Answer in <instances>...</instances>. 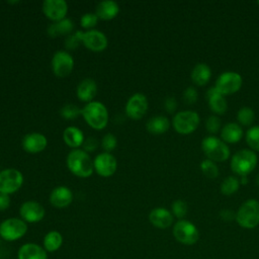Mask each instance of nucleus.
<instances>
[{
  "label": "nucleus",
  "instance_id": "22",
  "mask_svg": "<svg viewBox=\"0 0 259 259\" xmlns=\"http://www.w3.org/2000/svg\"><path fill=\"white\" fill-rule=\"evenodd\" d=\"M75 24L72 19L64 18L57 22H52L48 28L47 33L51 37H58V36H68L74 32Z\"/></svg>",
  "mask_w": 259,
  "mask_h": 259
},
{
  "label": "nucleus",
  "instance_id": "25",
  "mask_svg": "<svg viewBox=\"0 0 259 259\" xmlns=\"http://www.w3.org/2000/svg\"><path fill=\"white\" fill-rule=\"evenodd\" d=\"M63 140L69 148L74 150L80 149V147H82L85 141V137L83 132L78 126L69 125L63 132Z\"/></svg>",
  "mask_w": 259,
  "mask_h": 259
},
{
  "label": "nucleus",
  "instance_id": "38",
  "mask_svg": "<svg viewBox=\"0 0 259 259\" xmlns=\"http://www.w3.org/2000/svg\"><path fill=\"white\" fill-rule=\"evenodd\" d=\"M116 146H117V139L113 134L107 133L103 136L101 140V147L104 150V152L110 153L116 148Z\"/></svg>",
  "mask_w": 259,
  "mask_h": 259
},
{
  "label": "nucleus",
  "instance_id": "32",
  "mask_svg": "<svg viewBox=\"0 0 259 259\" xmlns=\"http://www.w3.org/2000/svg\"><path fill=\"white\" fill-rule=\"evenodd\" d=\"M84 31L82 30H75L73 33L70 35L66 36L65 38V48L68 51H74L77 48H79L80 45H82V38H83Z\"/></svg>",
  "mask_w": 259,
  "mask_h": 259
},
{
  "label": "nucleus",
  "instance_id": "1",
  "mask_svg": "<svg viewBox=\"0 0 259 259\" xmlns=\"http://www.w3.org/2000/svg\"><path fill=\"white\" fill-rule=\"evenodd\" d=\"M68 170L79 178H88L94 172L93 160L83 149H74L69 152L66 158Z\"/></svg>",
  "mask_w": 259,
  "mask_h": 259
},
{
  "label": "nucleus",
  "instance_id": "45",
  "mask_svg": "<svg viewBox=\"0 0 259 259\" xmlns=\"http://www.w3.org/2000/svg\"><path fill=\"white\" fill-rule=\"evenodd\" d=\"M248 180H247V177L246 176H242V179H241V183L244 185V184H247Z\"/></svg>",
  "mask_w": 259,
  "mask_h": 259
},
{
  "label": "nucleus",
  "instance_id": "10",
  "mask_svg": "<svg viewBox=\"0 0 259 259\" xmlns=\"http://www.w3.org/2000/svg\"><path fill=\"white\" fill-rule=\"evenodd\" d=\"M243 84V79L240 74L233 71L224 72L215 81L214 88L222 95H231L240 90Z\"/></svg>",
  "mask_w": 259,
  "mask_h": 259
},
{
  "label": "nucleus",
  "instance_id": "47",
  "mask_svg": "<svg viewBox=\"0 0 259 259\" xmlns=\"http://www.w3.org/2000/svg\"><path fill=\"white\" fill-rule=\"evenodd\" d=\"M8 3H9V4H15V3H19V1H12V2L9 1Z\"/></svg>",
  "mask_w": 259,
  "mask_h": 259
},
{
  "label": "nucleus",
  "instance_id": "41",
  "mask_svg": "<svg viewBox=\"0 0 259 259\" xmlns=\"http://www.w3.org/2000/svg\"><path fill=\"white\" fill-rule=\"evenodd\" d=\"M98 146H99V142L96 138L88 137V138H85V141L82 145V149L89 154L94 152L98 148Z\"/></svg>",
  "mask_w": 259,
  "mask_h": 259
},
{
  "label": "nucleus",
  "instance_id": "7",
  "mask_svg": "<svg viewBox=\"0 0 259 259\" xmlns=\"http://www.w3.org/2000/svg\"><path fill=\"white\" fill-rule=\"evenodd\" d=\"M23 174L16 168H5L0 171V193L13 194L23 185Z\"/></svg>",
  "mask_w": 259,
  "mask_h": 259
},
{
  "label": "nucleus",
  "instance_id": "2",
  "mask_svg": "<svg viewBox=\"0 0 259 259\" xmlns=\"http://www.w3.org/2000/svg\"><path fill=\"white\" fill-rule=\"evenodd\" d=\"M81 116L84 118L86 123L95 131H101L108 124V110L106 106L98 100L86 103L81 108Z\"/></svg>",
  "mask_w": 259,
  "mask_h": 259
},
{
  "label": "nucleus",
  "instance_id": "8",
  "mask_svg": "<svg viewBox=\"0 0 259 259\" xmlns=\"http://www.w3.org/2000/svg\"><path fill=\"white\" fill-rule=\"evenodd\" d=\"M199 124V116L196 111L182 110L176 113L172 119L173 128L181 135L193 133Z\"/></svg>",
  "mask_w": 259,
  "mask_h": 259
},
{
  "label": "nucleus",
  "instance_id": "15",
  "mask_svg": "<svg viewBox=\"0 0 259 259\" xmlns=\"http://www.w3.org/2000/svg\"><path fill=\"white\" fill-rule=\"evenodd\" d=\"M68 10V3L65 0H45L41 4L44 15L52 22H57L66 18Z\"/></svg>",
  "mask_w": 259,
  "mask_h": 259
},
{
  "label": "nucleus",
  "instance_id": "19",
  "mask_svg": "<svg viewBox=\"0 0 259 259\" xmlns=\"http://www.w3.org/2000/svg\"><path fill=\"white\" fill-rule=\"evenodd\" d=\"M97 94V84L92 78H85L79 82L76 88V95L82 102L89 103L94 100Z\"/></svg>",
  "mask_w": 259,
  "mask_h": 259
},
{
  "label": "nucleus",
  "instance_id": "23",
  "mask_svg": "<svg viewBox=\"0 0 259 259\" xmlns=\"http://www.w3.org/2000/svg\"><path fill=\"white\" fill-rule=\"evenodd\" d=\"M207 104L210 110L217 114H224L228 108V103L224 95H222L214 86L206 91Z\"/></svg>",
  "mask_w": 259,
  "mask_h": 259
},
{
  "label": "nucleus",
  "instance_id": "43",
  "mask_svg": "<svg viewBox=\"0 0 259 259\" xmlns=\"http://www.w3.org/2000/svg\"><path fill=\"white\" fill-rule=\"evenodd\" d=\"M11 204V198L10 195L0 193V211H5L9 208Z\"/></svg>",
  "mask_w": 259,
  "mask_h": 259
},
{
  "label": "nucleus",
  "instance_id": "24",
  "mask_svg": "<svg viewBox=\"0 0 259 259\" xmlns=\"http://www.w3.org/2000/svg\"><path fill=\"white\" fill-rule=\"evenodd\" d=\"M119 13V5L112 0H104L99 2L95 8V14L101 20H112Z\"/></svg>",
  "mask_w": 259,
  "mask_h": 259
},
{
  "label": "nucleus",
  "instance_id": "28",
  "mask_svg": "<svg viewBox=\"0 0 259 259\" xmlns=\"http://www.w3.org/2000/svg\"><path fill=\"white\" fill-rule=\"evenodd\" d=\"M170 127V121L168 117L164 115H156L148 119L146 128L153 135H162L166 133Z\"/></svg>",
  "mask_w": 259,
  "mask_h": 259
},
{
  "label": "nucleus",
  "instance_id": "30",
  "mask_svg": "<svg viewBox=\"0 0 259 259\" xmlns=\"http://www.w3.org/2000/svg\"><path fill=\"white\" fill-rule=\"evenodd\" d=\"M239 187H240V181L234 176H229L225 178L224 181L222 182L221 191L224 195L230 196L235 192H237Z\"/></svg>",
  "mask_w": 259,
  "mask_h": 259
},
{
  "label": "nucleus",
  "instance_id": "48",
  "mask_svg": "<svg viewBox=\"0 0 259 259\" xmlns=\"http://www.w3.org/2000/svg\"><path fill=\"white\" fill-rule=\"evenodd\" d=\"M0 244H1V238H0Z\"/></svg>",
  "mask_w": 259,
  "mask_h": 259
},
{
  "label": "nucleus",
  "instance_id": "16",
  "mask_svg": "<svg viewBox=\"0 0 259 259\" xmlns=\"http://www.w3.org/2000/svg\"><path fill=\"white\" fill-rule=\"evenodd\" d=\"M82 45L89 51L94 53L103 52L108 46L107 36L98 29H91L84 31Z\"/></svg>",
  "mask_w": 259,
  "mask_h": 259
},
{
  "label": "nucleus",
  "instance_id": "40",
  "mask_svg": "<svg viewBox=\"0 0 259 259\" xmlns=\"http://www.w3.org/2000/svg\"><path fill=\"white\" fill-rule=\"evenodd\" d=\"M198 93L194 87H188L183 92V100L186 104H193L197 101Z\"/></svg>",
  "mask_w": 259,
  "mask_h": 259
},
{
  "label": "nucleus",
  "instance_id": "11",
  "mask_svg": "<svg viewBox=\"0 0 259 259\" xmlns=\"http://www.w3.org/2000/svg\"><path fill=\"white\" fill-rule=\"evenodd\" d=\"M174 238L183 245H193L198 241L199 233L197 228L186 220H179L173 227Z\"/></svg>",
  "mask_w": 259,
  "mask_h": 259
},
{
  "label": "nucleus",
  "instance_id": "12",
  "mask_svg": "<svg viewBox=\"0 0 259 259\" xmlns=\"http://www.w3.org/2000/svg\"><path fill=\"white\" fill-rule=\"evenodd\" d=\"M149 101L144 93L137 92L133 94L126 101L124 112L126 116L133 120H139L147 113Z\"/></svg>",
  "mask_w": 259,
  "mask_h": 259
},
{
  "label": "nucleus",
  "instance_id": "36",
  "mask_svg": "<svg viewBox=\"0 0 259 259\" xmlns=\"http://www.w3.org/2000/svg\"><path fill=\"white\" fill-rule=\"evenodd\" d=\"M99 21L98 16L95 14V12H86L82 14L80 18V25L82 28L86 30H91L94 29V27L97 25Z\"/></svg>",
  "mask_w": 259,
  "mask_h": 259
},
{
  "label": "nucleus",
  "instance_id": "29",
  "mask_svg": "<svg viewBox=\"0 0 259 259\" xmlns=\"http://www.w3.org/2000/svg\"><path fill=\"white\" fill-rule=\"evenodd\" d=\"M190 76L194 84L198 86H203L209 81L211 76V71L206 64L198 63L193 67Z\"/></svg>",
  "mask_w": 259,
  "mask_h": 259
},
{
  "label": "nucleus",
  "instance_id": "34",
  "mask_svg": "<svg viewBox=\"0 0 259 259\" xmlns=\"http://www.w3.org/2000/svg\"><path fill=\"white\" fill-rule=\"evenodd\" d=\"M246 142L253 151H259V125H254L247 131Z\"/></svg>",
  "mask_w": 259,
  "mask_h": 259
},
{
  "label": "nucleus",
  "instance_id": "18",
  "mask_svg": "<svg viewBox=\"0 0 259 259\" xmlns=\"http://www.w3.org/2000/svg\"><path fill=\"white\" fill-rule=\"evenodd\" d=\"M50 203L56 208H65L68 207L73 201V192L72 190L65 186L59 185L56 186L50 193L49 196Z\"/></svg>",
  "mask_w": 259,
  "mask_h": 259
},
{
  "label": "nucleus",
  "instance_id": "39",
  "mask_svg": "<svg viewBox=\"0 0 259 259\" xmlns=\"http://www.w3.org/2000/svg\"><path fill=\"white\" fill-rule=\"evenodd\" d=\"M205 127L208 133L217 134L221 130V119L217 115H210L205 121Z\"/></svg>",
  "mask_w": 259,
  "mask_h": 259
},
{
  "label": "nucleus",
  "instance_id": "46",
  "mask_svg": "<svg viewBox=\"0 0 259 259\" xmlns=\"http://www.w3.org/2000/svg\"><path fill=\"white\" fill-rule=\"evenodd\" d=\"M256 183L259 185V174L256 176Z\"/></svg>",
  "mask_w": 259,
  "mask_h": 259
},
{
  "label": "nucleus",
  "instance_id": "14",
  "mask_svg": "<svg viewBox=\"0 0 259 259\" xmlns=\"http://www.w3.org/2000/svg\"><path fill=\"white\" fill-rule=\"evenodd\" d=\"M20 219L26 224H35L44 220L46 209L44 205L36 200H26L19 207Z\"/></svg>",
  "mask_w": 259,
  "mask_h": 259
},
{
  "label": "nucleus",
  "instance_id": "21",
  "mask_svg": "<svg viewBox=\"0 0 259 259\" xmlns=\"http://www.w3.org/2000/svg\"><path fill=\"white\" fill-rule=\"evenodd\" d=\"M16 257L17 259H48V252L42 246L28 242L19 247Z\"/></svg>",
  "mask_w": 259,
  "mask_h": 259
},
{
  "label": "nucleus",
  "instance_id": "3",
  "mask_svg": "<svg viewBox=\"0 0 259 259\" xmlns=\"http://www.w3.org/2000/svg\"><path fill=\"white\" fill-rule=\"evenodd\" d=\"M238 225L244 229H254L259 225V201L254 198L247 199L236 212Z\"/></svg>",
  "mask_w": 259,
  "mask_h": 259
},
{
  "label": "nucleus",
  "instance_id": "13",
  "mask_svg": "<svg viewBox=\"0 0 259 259\" xmlns=\"http://www.w3.org/2000/svg\"><path fill=\"white\" fill-rule=\"evenodd\" d=\"M94 171L101 177H110L117 170L116 158L107 152L97 154L93 159Z\"/></svg>",
  "mask_w": 259,
  "mask_h": 259
},
{
  "label": "nucleus",
  "instance_id": "33",
  "mask_svg": "<svg viewBox=\"0 0 259 259\" xmlns=\"http://www.w3.org/2000/svg\"><path fill=\"white\" fill-rule=\"evenodd\" d=\"M237 119L240 122V124L249 126L253 123L255 119V113L253 109H251L250 107H242L239 109L237 113Z\"/></svg>",
  "mask_w": 259,
  "mask_h": 259
},
{
  "label": "nucleus",
  "instance_id": "44",
  "mask_svg": "<svg viewBox=\"0 0 259 259\" xmlns=\"http://www.w3.org/2000/svg\"><path fill=\"white\" fill-rule=\"evenodd\" d=\"M220 215L225 221H232L233 219H236V214L231 209H223Z\"/></svg>",
  "mask_w": 259,
  "mask_h": 259
},
{
  "label": "nucleus",
  "instance_id": "17",
  "mask_svg": "<svg viewBox=\"0 0 259 259\" xmlns=\"http://www.w3.org/2000/svg\"><path fill=\"white\" fill-rule=\"evenodd\" d=\"M21 146L28 154H38L46 150L48 146V139L40 133H28L22 138Z\"/></svg>",
  "mask_w": 259,
  "mask_h": 259
},
{
  "label": "nucleus",
  "instance_id": "49",
  "mask_svg": "<svg viewBox=\"0 0 259 259\" xmlns=\"http://www.w3.org/2000/svg\"><path fill=\"white\" fill-rule=\"evenodd\" d=\"M258 4H259V1H258Z\"/></svg>",
  "mask_w": 259,
  "mask_h": 259
},
{
  "label": "nucleus",
  "instance_id": "35",
  "mask_svg": "<svg viewBox=\"0 0 259 259\" xmlns=\"http://www.w3.org/2000/svg\"><path fill=\"white\" fill-rule=\"evenodd\" d=\"M200 169L201 172L209 179H214L219 175V168L217 164L209 159H205L200 163Z\"/></svg>",
  "mask_w": 259,
  "mask_h": 259
},
{
  "label": "nucleus",
  "instance_id": "6",
  "mask_svg": "<svg viewBox=\"0 0 259 259\" xmlns=\"http://www.w3.org/2000/svg\"><path fill=\"white\" fill-rule=\"evenodd\" d=\"M257 165V155L252 150L243 149L238 151L231 160L233 172L242 176H247Z\"/></svg>",
  "mask_w": 259,
  "mask_h": 259
},
{
  "label": "nucleus",
  "instance_id": "31",
  "mask_svg": "<svg viewBox=\"0 0 259 259\" xmlns=\"http://www.w3.org/2000/svg\"><path fill=\"white\" fill-rule=\"evenodd\" d=\"M60 115L67 120H74L81 115V108L74 103H67L60 109Z\"/></svg>",
  "mask_w": 259,
  "mask_h": 259
},
{
  "label": "nucleus",
  "instance_id": "27",
  "mask_svg": "<svg viewBox=\"0 0 259 259\" xmlns=\"http://www.w3.org/2000/svg\"><path fill=\"white\" fill-rule=\"evenodd\" d=\"M243 137V130L240 124L236 122L227 123L221 130V138L225 143L235 144L238 143Z\"/></svg>",
  "mask_w": 259,
  "mask_h": 259
},
{
  "label": "nucleus",
  "instance_id": "20",
  "mask_svg": "<svg viewBox=\"0 0 259 259\" xmlns=\"http://www.w3.org/2000/svg\"><path fill=\"white\" fill-rule=\"evenodd\" d=\"M149 222L158 229H167L173 223V214L165 207H155L149 213Z\"/></svg>",
  "mask_w": 259,
  "mask_h": 259
},
{
  "label": "nucleus",
  "instance_id": "5",
  "mask_svg": "<svg viewBox=\"0 0 259 259\" xmlns=\"http://www.w3.org/2000/svg\"><path fill=\"white\" fill-rule=\"evenodd\" d=\"M27 224L20 218H8L0 223V238L6 242H15L27 233Z\"/></svg>",
  "mask_w": 259,
  "mask_h": 259
},
{
  "label": "nucleus",
  "instance_id": "26",
  "mask_svg": "<svg viewBox=\"0 0 259 259\" xmlns=\"http://www.w3.org/2000/svg\"><path fill=\"white\" fill-rule=\"evenodd\" d=\"M64 242L63 235L56 230L49 231L42 239V247L48 253H54L61 249Z\"/></svg>",
  "mask_w": 259,
  "mask_h": 259
},
{
  "label": "nucleus",
  "instance_id": "42",
  "mask_svg": "<svg viewBox=\"0 0 259 259\" xmlns=\"http://www.w3.org/2000/svg\"><path fill=\"white\" fill-rule=\"evenodd\" d=\"M164 108L167 112L173 113L177 108V101L174 97H167L164 101Z\"/></svg>",
  "mask_w": 259,
  "mask_h": 259
},
{
  "label": "nucleus",
  "instance_id": "9",
  "mask_svg": "<svg viewBox=\"0 0 259 259\" xmlns=\"http://www.w3.org/2000/svg\"><path fill=\"white\" fill-rule=\"evenodd\" d=\"M74 64V59L68 51H57L51 60L52 72L59 78H66L72 73Z\"/></svg>",
  "mask_w": 259,
  "mask_h": 259
},
{
  "label": "nucleus",
  "instance_id": "37",
  "mask_svg": "<svg viewBox=\"0 0 259 259\" xmlns=\"http://www.w3.org/2000/svg\"><path fill=\"white\" fill-rule=\"evenodd\" d=\"M188 210L187 203L182 199H176L172 202L171 205V212L173 217H176L179 220H183V218L186 215Z\"/></svg>",
  "mask_w": 259,
  "mask_h": 259
},
{
  "label": "nucleus",
  "instance_id": "4",
  "mask_svg": "<svg viewBox=\"0 0 259 259\" xmlns=\"http://www.w3.org/2000/svg\"><path fill=\"white\" fill-rule=\"evenodd\" d=\"M201 149L207 159L213 162H224L231 154L227 144L214 136L204 138L201 142Z\"/></svg>",
  "mask_w": 259,
  "mask_h": 259
}]
</instances>
